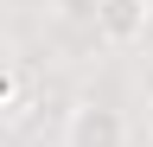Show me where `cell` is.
<instances>
[{
  "mask_svg": "<svg viewBox=\"0 0 153 147\" xmlns=\"http://www.w3.org/2000/svg\"><path fill=\"white\" fill-rule=\"evenodd\" d=\"M57 147H134V122H128V109H115L102 96H76L64 109Z\"/></svg>",
  "mask_w": 153,
  "mask_h": 147,
  "instance_id": "obj_1",
  "label": "cell"
},
{
  "mask_svg": "<svg viewBox=\"0 0 153 147\" xmlns=\"http://www.w3.org/2000/svg\"><path fill=\"white\" fill-rule=\"evenodd\" d=\"M153 26V0H96V45L134 51Z\"/></svg>",
  "mask_w": 153,
  "mask_h": 147,
  "instance_id": "obj_2",
  "label": "cell"
},
{
  "mask_svg": "<svg viewBox=\"0 0 153 147\" xmlns=\"http://www.w3.org/2000/svg\"><path fill=\"white\" fill-rule=\"evenodd\" d=\"M45 13L64 39H96V0H51Z\"/></svg>",
  "mask_w": 153,
  "mask_h": 147,
  "instance_id": "obj_3",
  "label": "cell"
},
{
  "mask_svg": "<svg viewBox=\"0 0 153 147\" xmlns=\"http://www.w3.org/2000/svg\"><path fill=\"white\" fill-rule=\"evenodd\" d=\"M13 96H19V58H13V45L0 39V109H7Z\"/></svg>",
  "mask_w": 153,
  "mask_h": 147,
  "instance_id": "obj_4",
  "label": "cell"
},
{
  "mask_svg": "<svg viewBox=\"0 0 153 147\" xmlns=\"http://www.w3.org/2000/svg\"><path fill=\"white\" fill-rule=\"evenodd\" d=\"M140 90H147V96H153V64H140Z\"/></svg>",
  "mask_w": 153,
  "mask_h": 147,
  "instance_id": "obj_5",
  "label": "cell"
}]
</instances>
